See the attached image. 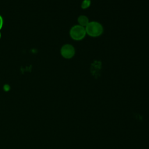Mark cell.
Masks as SVG:
<instances>
[{"label":"cell","mask_w":149,"mask_h":149,"mask_svg":"<svg viewBox=\"0 0 149 149\" xmlns=\"http://www.w3.org/2000/svg\"><path fill=\"white\" fill-rule=\"evenodd\" d=\"M91 4V0H83L81 4V8L83 9H86L90 6Z\"/></svg>","instance_id":"obj_6"},{"label":"cell","mask_w":149,"mask_h":149,"mask_svg":"<svg viewBox=\"0 0 149 149\" xmlns=\"http://www.w3.org/2000/svg\"><path fill=\"white\" fill-rule=\"evenodd\" d=\"M101 69V62L95 61L91 64V72L95 76L98 74V71Z\"/></svg>","instance_id":"obj_4"},{"label":"cell","mask_w":149,"mask_h":149,"mask_svg":"<svg viewBox=\"0 0 149 149\" xmlns=\"http://www.w3.org/2000/svg\"><path fill=\"white\" fill-rule=\"evenodd\" d=\"M0 38H1V33H0Z\"/></svg>","instance_id":"obj_8"},{"label":"cell","mask_w":149,"mask_h":149,"mask_svg":"<svg viewBox=\"0 0 149 149\" xmlns=\"http://www.w3.org/2000/svg\"><path fill=\"white\" fill-rule=\"evenodd\" d=\"M76 50L74 47L70 44H64L61 48V54L62 56L67 59L72 58L74 56Z\"/></svg>","instance_id":"obj_3"},{"label":"cell","mask_w":149,"mask_h":149,"mask_svg":"<svg viewBox=\"0 0 149 149\" xmlns=\"http://www.w3.org/2000/svg\"><path fill=\"white\" fill-rule=\"evenodd\" d=\"M2 25H3V19H2V17H1V16L0 15V30L2 29Z\"/></svg>","instance_id":"obj_7"},{"label":"cell","mask_w":149,"mask_h":149,"mask_svg":"<svg viewBox=\"0 0 149 149\" xmlns=\"http://www.w3.org/2000/svg\"><path fill=\"white\" fill-rule=\"evenodd\" d=\"M86 34L91 37H98L102 35L104 31L102 25L98 22L91 21L85 27Z\"/></svg>","instance_id":"obj_1"},{"label":"cell","mask_w":149,"mask_h":149,"mask_svg":"<svg viewBox=\"0 0 149 149\" xmlns=\"http://www.w3.org/2000/svg\"><path fill=\"white\" fill-rule=\"evenodd\" d=\"M86 35L85 27L79 24L74 25L71 27L69 31V36L71 38L77 41L83 40Z\"/></svg>","instance_id":"obj_2"},{"label":"cell","mask_w":149,"mask_h":149,"mask_svg":"<svg viewBox=\"0 0 149 149\" xmlns=\"http://www.w3.org/2000/svg\"><path fill=\"white\" fill-rule=\"evenodd\" d=\"M77 22H78V23H79L78 24H79L80 26H83L84 27H86V26L90 22L88 17L87 16H86V15H80L78 17Z\"/></svg>","instance_id":"obj_5"}]
</instances>
